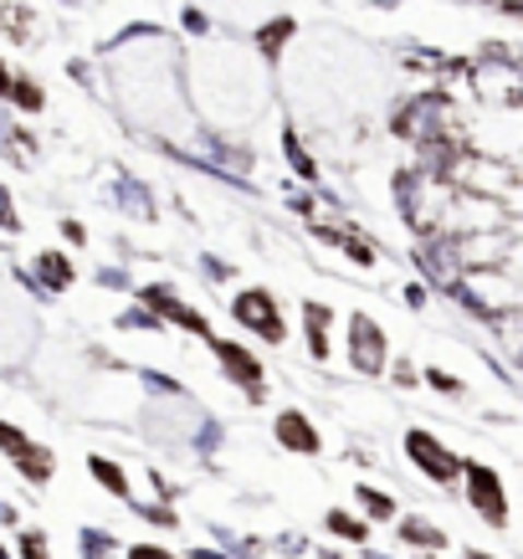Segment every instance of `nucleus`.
Masks as SVG:
<instances>
[{"label": "nucleus", "instance_id": "obj_4", "mask_svg": "<svg viewBox=\"0 0 523 559\" xmlns=\"http://www.w3.org/2000/svg\"><path fill=\"white\" fill-rule=\"evenodd\" d=\"M349 340H355V365L359 370H380V359H385V349H380V329H375L370 319H355L349 323Z\"/></svg>", "mask_w": 523, "mask_h": 559}, {"label": "nucleus", "instance_id": "obj_6", "mask_svg": "<svg viewBox=\"0 0 523 559\" xmlns=\"http://www.w3.org/2000/svg\"><path fill=\"white\" fill-rule=\"evenodd\" d=\"M221 359H226V370L231 374H241L247 385L257 390V380H262V370H257V359L252 355H241V349H231V344H221Z\"/></svg>", "mask_w": 523, "mask_h": 559}, {"label": "nucleus", "instance_id": "obj_9", "mask_svg": "<svg viewBox=\"0 0 523 559\" xmlns=\"http://www.w3.org/2000/svg\"><path fill=\"white\" fill-rule=\"evenodd\" d=\"M334 528L344 539H365V524H355V519H334Z\"/></svg>", "mask_w": 523, "mask_h": 559}, {"label": "nucleus", "instance_id": "obj_10", "mask_svg": "<svg viewBox=\"0 0 523 559\" xmlns=\"http://www.w3.org/2000/svg\"><path fill=\"white\" fill-rule=\"evenodd\" d=\"M21 549H26V559H47V555H41V549H47V544H41V534H26V539H21Z\"/></svg>", "mask_w": 523, "mask_h": 559}, {"label": "nucleus", "instance_id": "obj_11", "mask_svg": "<svg viewBox=\"0 0 523 559\" xmlns=\"http://www.w3.org/2000/svg\"><path fill=\"white\" fill-rule=\"evenodd\" d=\"M134 559H165V555H159V549H150V544H139Z\"/></svg>", "mask_w": 523, "mask_h": 559}, {"label": "nucleus", "instance_id": "obj_3", "mask_svg": "<svg viewBox=\"0 0 523 559\" xmlns=\"http://www.w3.org/2000/svg\"><path fill=\"white\" fill-rule=\"evenodd\" d=\"M467 483H473V503L488 513V524L503 528L508 503H503V488H498V473H492V467H467Z\"/></svg>", "mask_w": 523, "mask_h": 559}, {"label": "nucleus", "instance_id": "obj_8", "mask_svg": "<svg viewBox=\"0 0 523 559\" xmlns=\"http://www.w3.org/2000/svg\"><path fill=\"white\" fill-rule=\"evenodd\" d=\"M359 498L370 503V513H375V519H390V513H395V509H390V498H380V492H370V488L359 492Z\"/></svg>", "mask_w": 523, "mask_h": 559}, {"label": "nucleus", "instance_id": "obj_5", "mask_svg": "<svg viewBox=\"0 0 523 559\" xmlns=\"http://www.w3.org/2000/svg\"><path fill=\"white\" fill-rule=\"evenodd\" d=\"M277 437H283L287 447H298V452H319V431H308V421L298 416V411L277 416Z\"/></svg>", "mask_w": 523, "mask_h": 559}, {"label": "nucleus", "instance_id": "obj_7", "mask_svg": "<svg viewBox=\"0 0 523 559\" xmlns=\"http://www.w3.org/2000/svg\"><path fill=\"white\" fill-rule=\"evenodd\" d=\"M93 477H98L103 488H114V492H123V473L114 467L108 457H93Z\"/></svg>", "mask_w": 523, "mask_h": 559}, {"label": "nucleus", "instance_id": "obj_1", "mask_svg": "<svg viewBox=\"0 0 523 559\" xmlns=\"http://www.w3.org/2000/svg\"><path fill=\"white\" fill-rule=\"evenodd\" d=\"M231 313H237L241 323H252V329L262 334V340L283 344V319H277V308H272L268 293H241L237 304H231Z\"/></svg>", "mask_w": 523, "mask_h": 559}, {"label": "nucleus", "instance_id": "obj_2", "mask_svg": "<svg viewBox=\"0 0 523 559\" xmlns=\"http://www.w3.org/2000/svg\"><path fill=\"white\" fill-rule=\"evenodd\" d=\"M405 452H411V462H416L426 477H441V483L456 477V457L447 452V447H437L426 431H411V437H405Z\"/></svg>", "mask_w": 523, "mask_h": 559}]
</instances>
